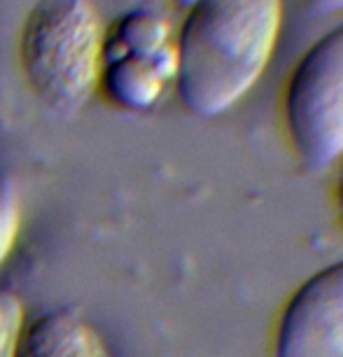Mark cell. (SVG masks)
I'll return each mask as SVG.
<instances>
[{
  "label": "cell",
  "instance_id": "obj_1",
  "mask_svg": "<svg viewBox=\"0 0 343 357\" xmlns=\"http://www.w3.org/2000/svg\"><path fill=\"white\" fill-rule=\"evenodd\" d=\"M282 0H194L176 43V91L197 117H220L264 75Z\"/></svg>",
  "mask_w": 343,
  "mask_h": 357
},
{
  "label": "cell",
  "instance_id": "obj_2",
  "mask_svg": "<svg viewBox=\"0 0 343 357\" xmlns=\"http://www.w3.org/2000/svg\"><path fill=\"white\" fill-rule=\"evenodd\" d=\"M105 33L89 0H38L19 38L33 93L59 112L79 110L100 84Z\"/></svg>",
  "mask_w": 343,
  "mask_h": 357
},
{
  "label": "cell",
  "instance_id": "obj_3",
  "mask_svg": "<svg viewBox=\"0 0 343 357\" xmlns=\"http://www.w3.org/2000/svg\"><path fill=\"white\" fill-rule=\"evenodd\" d=\"M282 126L294 157L311 173L343 159V24L301 54L282 89Z\"/></svg>",
  "mask_w": 343,
  "mask_h": 357
},
{
  "label": "cell",
  "instance_id": "obj_4",
  "mask_svg": "<svg viewBox=\"0 0 343 357\" xmlns=\"http://www.w3.org/2000/svg\"><path fill=\"white\" fill-rule=\"evenodd\" d=\"M271 357H343V259L308 275L287 296Z\"/></svg>",
  "mask_w": 343,
  "mask_h": 357
},
{
  "label": "cell",
  "instance_id": "obj_5",
  "mask_svg": "<svg viewBox=\"0 0 343 357\" xmlns=\"http://www.w3.org/2000/svg\"><path fill=\"white\" fill-rule=\"evenodd\" d=\"M100 82L124 110H147L176 79V47L164 52H117L105 56Z\"/></svg>",
  "mask_w": 343,
  "mask_h": 357
},
{
  "label": "cell",
  "instance_id": "obj_6",
  "mask_svg": "<svg viewBox=\"0 0 343 357\" xmlns=\"http://www.w3.org/2000/svg\"><path fill=\"white\" fill-rule=\"evenodd\" d=\"M15 357H112L103 336L70 308L47 311L24 322Z\"/></svg>",
  "mask_w": 343,
  "mask_h": 357
},
{
  "label": "cell",
  "instance_id": "obj_7",
  "mask_svg": "<svg viewBox=\"0 0 343 357\" xmlns=\"http://www.w3.org/2000/svg\"><path fill=\"white\" fill-rule=\"evenodd\" d=\"M22 229V197L10 175L0 173V266L8 261Z\"/></svg>",
  "mask_w": 343,
  "mask_h": 357
},
{
  "label": "cell",
  "instance_id": "obj_8",
  "mask_svg": "<svg viewBox=\"0 0 343 357\" xmlns=\"http://www.w3.org/2000/svg\"><path fill=\"white\" fill-rule=\"evenodd\" d=\"M24 327L22 299L0 287V357H15L19 332Z\"/></svg>",
  "mask_w": 343,
  "mask_h": 357
},
{
  "label": "cell",
  "instance_id": "obj_9",
  "mask_svg": "<svg viewBox=\"0 0 343 357\" xmlns=\"http://www.w3.org/2000/svg\"><path fill=\"white\" fill-rule=\"evenodd\" d=\"M304 8L311 17H329L343 12V0H304Z\"/></svg>",
  "mask_w": 343,
  "mask_h": 357
},
{
  "label": "cell",
  "instance_id": "obj_10",
  "mask_svg": "<svg viewBox=\"0 0 343 357\" xmlns=\"http://www.w3.org/2000/svg\"><path fill=\"white\" fill-rule=\"evenodd\" d=\"M334 211H336V222H339V227L343 231V159H341V171H339V178H336V187H334Z\"/></svg>",
  "mask_w": 343,
  "mask_h": 357
}]
</instances>
